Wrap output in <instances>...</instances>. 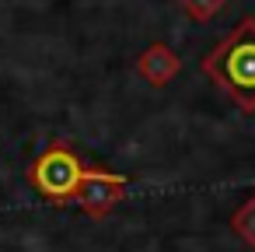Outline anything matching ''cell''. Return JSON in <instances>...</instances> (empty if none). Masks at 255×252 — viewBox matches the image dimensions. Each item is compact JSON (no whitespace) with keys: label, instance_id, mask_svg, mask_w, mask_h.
I'll return each mask as SVG.
<instances>
[{"label":"cell","instance_id":"cell-5","mask_svg":"<svg viewBox=\"0 0 255 252\" xmlns=\"http://www.w3.org/2000/svg\"><path fill=\"white\" fill-rule=\"evenodd\" d=\"M231 228H234V235L238 238H245V245L255 252V193L231 214Z\"/></svg>","mask_w":255,"mask_h":252},{"label":"cell","instance_id":"cell-2","mask_svg":"<svg viewBox=\"0 0 255 252\" xmlns=\"http://www.w3.org/2000/svg\"><path fill=\"white\" fill-rule=\"evenodd\" d=\"M88 165L67 147V144H49L32 165H28V182L39 196H46L49 203H74L81 179H84Z\"/></svg>","mask_w":255,"mask_h":252},{"label":"cell","instance_id":"cell-4","mask_svg":"<svg viewBox=\"0 0 255 252\" xmlns=\"http://www.w3.org/2000/svg\"><path fill=\"white\" fill-rule=\"evenodd\" d=\"M178 70H182V60H178V53H175L171 46H164V42L147 46V49L140 53V60H136V74H140L150 88L171 84V81L178 77Z\"/></svg>","mask_w":255,"mask_h":252},{"label":"cell","instance_id":"cell-6","mask_svg":"<svg viewBox=\"0 0 255 252\" xmlns=\"http://www.w3.org/2000/svg\"><path fill=\"white\" fill-rule=\"evenodd\" d=\"M178 4H182V11H185L192 21L206 25L210 18H217V14L224 11V4H227V0H178Z\"/></svg>","mask_w":255,"mask_h":252},{"label":"cell","instance_id":"cell-1","mask_svg":"<svg viewBox=\"0 0 255 252\" xmlns=\"http://www.w3.org/2000/svg\"><path fill=\"white\" fill-rule=\"evenodd\" d=\"M199 70L245 112H255V18H241L199 63Z\"/></svg>","mask_w":255,"mask_h":252},{"label":"cell","instance_id":"cell-3","mask_svg":"<svg viewBox=\"0 0 255 252\" xmlns=\"http://www.w3.org/2000/svg\"><path fill=\"white\" fill-rule=\"evenodd\" d=\"M123 193H126V175L109 172V168H91V165H88L74 203H81V210H84L88 217H109V210L123 200Z\"/></svg>","mask_w":255,"mask_h":252}]
</instances>
